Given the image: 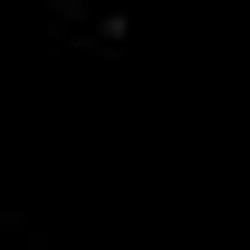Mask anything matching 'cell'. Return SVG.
Here are the masks:
<instances>
[{
    "label": "cell",
    "mask_w": 250,
    "mask_h": 250,
    "mask_svg": "<svg viewBox=\"0 0 250 250\" xmlns=\"http://www.w3.org/2000/svg\"><path fill=\"white\" fill-rule=\"evenodd\" d=\"M48 29H58V39H87V48H125L135 10H125V0H48Z\"/></svg>",
    "instance_id": "cell-1"
}]
</instances>
